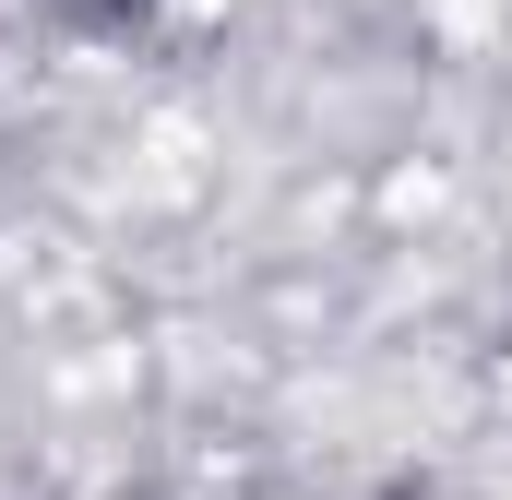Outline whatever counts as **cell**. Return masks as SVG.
I'll use <instances>...</instances> for the list:
<instances>
[]
</instances>
